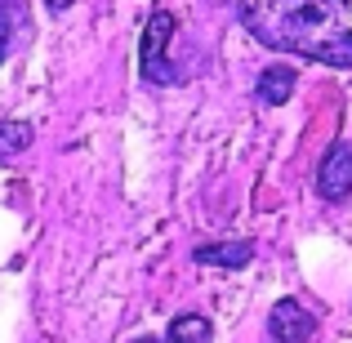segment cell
Listing matches in <instances>:
<instances>
[{
	"label": "cell",
	"instance_id": "8fae6325",
	"mask_svg": "<svg viewBox=\"0 0 352 343\" xmlns=\"http://www.w3.org/2000/svg\"><path fill=\"white\" fill-rule=\"evenodd\" d=\"M134 343H156V339H134Z\"/></svg>",
	"mask_w": 352,
	"mask_h": 343
},
{
	"label": "cell",
	"instance_id": "3957f363",
	"mask_svg": "<svg viewBox=\"0 0 352 343\" xmlns=\"http://www.w3.org/2000/svg\"><path fill=\"white\" fill-rule=\"evenodd\" d=\"M317 339V317L299 299H276L267 312V343H312Z\"/></svg>",
	"mask_w": 352,
	"mask_h": 343
},
{
	"label": "cell",
	"instance_id": "9c48e42d",
	"mask_svg": "<svg viewBox=\"0 0 352 343\" xmlns=\"http://www.w3.org/2000/svg\"><path fill=\"white\" fill-rule=\"evenodd\" d=\"M45 5H50V14H63V9H72L76 0H45Z\"/></svg>",
	"mask_w": 352,
	"mask_h": 343
},
{
	"label": "cell",
	"instance_id": "ba28073f",
	"mask_svg": "<svg viewBox=\"0 0 352 343\" xmlns=\"http://www.w3.org/2000/svg\"><path fill=\"white\" fill-rule=\"evenodd\" d=\"M32 147V125L27 120H0V165L23 156Z\"/></svg>",
	"mask_w": 352,
	"mask_h": 343
},
{
	"label": "cell",
	"instance_id": "30bf717a",
	"mask_svg": "<svg viewBox=\"0 0 352 343\" xmlns=\"http://www.w3.org/2000/svg\"><path fill=\"white\" fill-rule=\"evenodd\" d=\"M0 58H5V27H0Z\"/></svg>",
	"mask_w": 352,
	"mask_h": 343
},
{
	"label": "cell",
	"instance_id": "277c9868",
	"mask_svg": "<svg viewBox=\"0 0 352 343\" xmlns=\"http://www.w3.org/2000/svg\"><path fill=\"white\" fill-rule=\"evenodd\" d=\"M317 192H321V201H344L348 192H352V143H348V138L330 143V152L321 156V165H317Z\"/></svg>",
	"mask_w": 352,
	"mask_h": 343
},
{
	"label": "cell",
	"instance_id": "52a82bcc",
	"mask_svg": "<svg viewBox=\"0 0 352 343\" xmlns=\"http://www.w3.org/2000/svg\"><path fill=\"white\" fill-rule=\"evenodd\" d=\"M210 339H214V326L201 312H179L165 330V343H210Z\"/></svg>",
	"mask_w": 352,
	"mask_h": 343
},
{
	"label": "cell",
	"instance_id": "6da1fadb",
	"mask_svg": "<svg viewBox=\"0 0 352 343\" xmlns=\"http://www.w3.org/2000/svg\"><path fill=\"white\" fill-rule=\"evenodd\" d=\"M250 36L276 54L352 67V0H236Z\"/></svg>",
	"mask_w": 352,
	"mask_h": 343
},
{
	"label": "cell",
	"instance_id": "5b68a950",
	"mask_svg": "<svg viewBox=\"0 0 352 343\" xmlns=\"http://www.w3.org/2000/svg\"><path fill=\"white\" fill-rule=\"evenodd\" d=\"M192 258L206 267H223V272H241V267L254 258V245L250 241H210V245H197L192 250Z\"/></svg>",
	"mask_w": 352,
	"mask_h": 343
},
{
	"label": "cell",
	"instance_id": "7a4b0ae2",
	"mask_svg": "<svg viewBox=\"0 0 352 343\" xmlns=\"http://www.w3.org/2000/svg\"><path fill=\"white\" fill-rule=\"evenodd\" d=\"M170 41H174V14L156 9L143 27V45H138V58H143V76L152 85H165L170 71H165V54H170Z\"/></svg>",
	"mask_w": 352,
	"mask_h": 343
},
{
	"label": "cell",
	"instance_id": "8992f818",
	"mask_svg": "<svg viewBox=\"0 0 352 343\" xmlns=\"http://www.w3.org/2000/svg\"><path fill=\"white\" fill-rule=\"evenodd\" d=\"M294 85H299V76H294L290 63H267V67L258 71V80H254V94H258V103L281 107V103H290Z\"/></svg>",
	"mask_w": 352,
	"mask_h": 343
}]
</instances>
